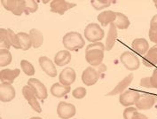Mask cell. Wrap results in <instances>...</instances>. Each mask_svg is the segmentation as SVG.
I'll return each instance as SVG.
<instances>
[{"label":"cell","mask_w":157,"mask_h":119,"mask_svg":"<svg viewBox=\"0 0 157 119\" xmlns=\"http://www.w3.org/2000/svg\"><path fill=\"white\" fill-rule=\"evenodd\" d=\"M20 73H21V69H19V68L2 69L0 72V80L2 82V84L12 85V84H13L14 80L17 77L20 76Z\"/></svg>","instance_id":"obj_15"},{"label":"cell","mask_w":157,"mask_h":119,"mask_svg":"<svg viewBox=\"0 0 157 119\" xmlns=\"http://www.w3.org/2000/svg\"><path fill=\"white\" fill-rule=\"evenodd\" d=\"M150 82H151L152 88L157 89V68L154 70L152 76L150 77Z\"/></svg>","instance_id":"obj_35"},{"label":"cell","mask_w":157,"mask_h":119,"mask_svg":"<svg viewBox=\"0 0 157 119\" xmlns=\"http://www.w3.org/2000/svg\"><path fill=\"white\" fill-rule=\"evenodd\" d=\"M143 63L147 67L157 65V44L149 48L148 52L143 58Z\"/></svg>","instance_id":"obj_21"},{"label":"cell","mask_w":157,"mask_h":119,"mask_svg":"<svg viewBox=\"0 0 157 119\" xmlns=\"http://www.w3.org/2000/svg\"><path fill=\"white\" fill-rule=\"evenodd\" d=\"M105 32L100 25L97 23H90L84 29V36L87 41L92 43L100 42L104 37Z\"/></svg>","instance_id":"obj_3"},{"label":"cell","mask_w":157,"mask_h":119,"mask_svg":"<svg viewBox=\"0 0 157 119\" xmlns=\"http://www.w3.org/2000/svg\"><path fill=\"white\" fill-rule=\"evenodd\" d=\"M71 53L67 50L58 52L54 56V63L59 67H63L71 61Z\"/></svg>","instance_id":"obj_22"},{"label":"cell","mask_w":157,"mask_h":119,"mask_svg":"<svg viewBox=\"0 0 157 119\" xmlns=\"http://www.w3.org/2000/svg\"><path fill=\"white\" fill-rule=\"evenodd\" d=\"M140 85L143 87H147V88H152L151 82H150V77L142 78L140 80Z\"/></svg>","instance_id":"obj_36"},{"label":"cell","mask_w":157,"mask_h":119,"mask_svg":"<svg viewBox=\"0 0 157 119\" xmlns=\"http://www.w3.org/2000/svg\"><path fill=\"white\" fill-rule=\"evenodd\" d=\"M86 94H87V91L84 87H77L75 90H73V92H72L73 97L77 99V100L83 99L86 96Z\"/></svg>","instance_id":"obj_33"},{"label":"cell","mask_w":157,"mask_h":119,"mask_svg":"<svg viewBox=\"0 0 157 119\" xmlns=\"http://www.w3.org/2000/svg\"><path fill=\"white\" fill-rule=\"evenodd\" d=\"M38 62L43 71H44L47 76L51 77H57L58 72L55 67V63L50 58H48L47 56H41L38 60Z\"/></svg>","instance_id":"obj_13"},{"label":"cell","mask_w":157,"mask_h":119,"mask_svg":"<svg viewBox=\"0 0 157 119\" xmlns=\"http://www.w3.org/2000/svg\"><path fill=\"white\" fill-rule=\"evenodd\" d=\"M13 56L7 49H0V66L6 67L12 62Z\"/></svg>","instance_id":"obj_28"},{"label":"cell","mask_w":157,"mask_h":119,"mask_svg":"<svg viewBox=\"0 0 157 119\" xmlns=\"http://www.w3.org/2000/svg\"><path fill=\"white\" fill-rule=\"evenodd\" d=\"M134 119H148V117H147L146 115H144V114H142V113L138 112V113L136 114V116H135Z\"/></svg>","instance_id":"obj_39"},{"label":"cell","mask_w":157,"mask_h":119,"mask_svg":"<svg viewBox=\"0 0 157 119\" xmlns=\"http://www.w3.org/2000/svg\"><path fill=\"white\" fill-rule=\"evenodd\" d=\"M117 29L114 23H111L109 26V30H108L107 40H106V44H105V49L107 51H111L112 48L114 47L116 40H117Z\"/></svg>","instance_id":"obj_20"},{"label":"cell","mask_w":157,"mask_h":119,"mask_svg":"<svg viewBox=\"0 0 157 119\" xmlns=\"http://www.w3.org/2000/svg\"><path fill=\"white\" fill-rule=\"evenodd\" d=\"M76 78V73L74 68H65L59 75V80L61 85L65 86H70L72 84H74Z\"/></svg>","instance_id":"obj_14"},{"label":"cell","mask_w":157,"mask_h":119,"mask_svg":"<svg viewBox=\"0 0 157 119\" xmlns=\"http://www.w3.org/2000/svg\"><path fill=\"white\" fill-rule=\"evenodd\" d=\"M0 45L1 49H7L9 50L12 46L10 39H9L8 31L6 29H0Z\"/></svg>","instance_id":"obj_27"},{"label":"cell","mask_w":157,"mask_h":119,"mask_svg":"<svg viewBox=\"0 0 157 119\" xmlns=\"http://www.w3.org/2000/svg\"><path fill=\"white\" fill-rule=\"evenodd\" d=\"M154 4H155V6L157 8V0H155V1H154Z\"/></svg>","instance_id":"obj_40"},{"label":"cell","mask_w":157,"mask_h":119,"mask_svg":"<svg viewBox=\"0 0 157 119\" xmlns=\"http://www.w3.org/2000/svg\"><path fill=\"white\" fill-rule=\"evenodd\" d=\"M149 38L150 41L153 43H155V44H157V31H154V30H150L149 29Z\"/></svg>","instance_id":"obj_38"},{"label":"cell","mask_w":157,"mask_h":119,"mask_svg":"<svg viewBox=\"0 0 157 119\" xmlns=\"http://www.w3.org/2000/svg\"><path fill=\"white\" fill-rule=\"evenodd\" d=\"M62 44L67 51H78L83 48L85 41L82 35L75 31L67 32L62 38Z\"/></svg>","instance_id":"obj_2"},{"label":"cell","mask_w":157,"mask_h":119,"mask_svg":"<svg viewBox=\"0 0 157 119\" xmlns=\"http://www.w3.org/2000/svg\"><path fill=\"white\" fill-rule=\"evenodd\" d=\"M21 67L22 71L29 77H32L36 73L34 66L27 60H21Z\"/></svg>","instance_id":"obj_29"},{"label":"cell","mask_w":157,"mask_h":119,"mask_svg":"<svg viewBox=\"0 0 157 119\" xmlns=\"http://www.w3.org/2000/svg\"><path fill=\"white\" fill-rule=\"evenodd\" d=\"M133 77H134L133 73H131L130 75H128L127 77H124V79L122 81H120L116 87L111 92H109L107 95H108V96H114V95L123 94L124 92H125L127 87L132 84V82L133 80Z\"/></svg>","instance_id":"obj_17"},{"label":"cell","mask_w":157,"mask_h":119,"mask_svg":"<svg viewBox=\"0 0 157 119\" xmlns=\"http://www.w3.org/2000/svg\"><path fill=\"white\" fill-rule=\"evenodd\" d=\"M140 93L135 90H127L119 96V102L126 108L135 105L140 97Z\"/></svg>","instance_id":"obj_12"},{"label":"cell","mask_w":157,"mask_h":119,"mask_svg":"<svg viewBox=\"0 0 157 119\" xmlns=\"http://www.w3.org/2000/svg\"><path fill=\"white\" fill-rule=\"evenodd\" d=\"M29 36L32 40V47L33 48H39L44 44V35L41 31L37 29H32L29 31Z\"/></svg>","instance_id":"obj_24"},{"label":"cell","mask_w":157,"mask_h":119,"mask_svg":"<svg viewBox=\"0 0 157 119\" xmlns=\"http://www.w3.org/2000/svg\"><path fill=\"white\" fill-rule=\"evenodd\" d=\"M76 113V109L72 103L60 102L57 107V114L60 119L72 118Z\"/></svg>","instance_id":"obj_9"},{"label":"cell","mask_w":157,"mask_h":119,"mask_svg":"<svg viewBox=\"0 0 157 119\" xmlns=\"http://www.w3.org/2000/svg\"><path fill=\"white\" fill-rule=\"evenodd\" d=\"M120 60L124 64V67L130 71L137 70L140 66V60L139 59V57L129 51L124 52L121 54Z\"/></svg>","instance_id":"obj_4"},{"label":"cell","mask_w":157,"mask_h":119,"mask_svg":"<svg viewBox=\"0 0 157 119\" xmlns=\"http://www.w3.org/2000/svg\"><path fill=\"white\" fill-rule=\"evenodd\" d=\"M71 91L70 86H65L60 83H55L51 87V94L56 98H62Z\"/></svg>","instance_id":"obj_23"},{"label":"cell","mask_w":157,"mask_h":119,"mask_svg":"<svg viewBox=\"0 0 157 119\" xmlns=\"http://www.w3.org/2000/svg\"><path fill=\"white\" fill-rule=\"evenodd\" d=\"M157 101V96L155 94L143 93L140 94V97L136 102V108L140 110H148L154 107Z\"/></svg>","instance_id":"obj_5"},{"label":"cell","mask_w":157,"mask_h":119,"mask_svg":"<svg viewBox=\"0 0 157 119\" xmlns=\"http://www.w3.org/2000/svg\"><path fill=\"white\" fill-rule=\"evenodd\" d=\"M138 113V109L134 107H128L124 111V119H134L136 114Z\"/></svg>","instance_id":"obj_34"},{"label":"cell","mask_w":157,"mask_h":119,"mask_svg":"<svg viewBox=\"0 0 157 119\" xmlns=\"http://www.w3.org/2000/svg\"><path fill=\"white\" fill-rule=\"evenodd\" d=\"M29 119H43L41 118V117H31V118Z\"/></svg>","instance_id":"obj_41"},{"label":"cell","mask_w":157,"mask_h":119,"mask_svg":"<svg viewBox=\"0 0 157 119\" xmlns=\"http://www.w3.org/2000/svg\"><path fill=\"white\" fill-rule=\"evenodd\" d=\"M111 4H112V1L110 0H91V5L92 6V7L98 11L108 8L111 6Z\"/></svg>","instance_id":"obj_30"},{"label":"cell","mask_w":157,"mask_h":119,"mask_svg":"<svg viewBox=\"0 0 157 119\" xmlns=\"http://www.w3.org/2000/svg\"><path fill=\"white\" fill-rule=\"evenodd\" d=\"M17 35L19 37L21 49H22L23 51H28L32 46V40L29 34L25 33V32H19Z\"/></svg>","instance_id":"obj_26"},{"label":"cell","mask_w":157,"mask_h":119,"mask_svg":"<svg viewBox=\"0 0 157 119\" xmlns=\"http://www.w3.org/2000/svg\"><path fill=\"white\" fill-rule=\"evenodd\" d=\"M150 30L157 31V14L153 16L150 21Z\"/></svg>","instance_id":"obj_37"},{"label":"cell","mask_w":157,"mask_h":119,"mask_svg":"<svg viewBox=\"0 0 157 119\" xmlns=\"http://www.w3.org/2000/svg\"><path fill=\"white\" fill-rule=\"evenodd\" d=\"M3 7L13 13V14L20 16L25 13V0H2Z\"/></svg>","instance_id":"obj_6"},{"label":"cell","mask_w":157,"mask_h":119,"mask_svg":"<svg viewBox=\"0 0 157 119\" xmlns=\"http://www.w3.org/2000/svg\"><path fill=\"white\" fill-rule=\"evenodd\" d=\"M105 44L101 42L92 43L87 45L85 50V60L91 67H99L104 59Z\"/></svg>","instance_id":"obj_1"},{"label":"cell","mask_w":157,"mask_h":119,"mask_svg":"<svg viewBox=\"0 0 157 119\" xmlns=\"http://www.w3.org/2000/svg\"><path fill=\"white\" fill-rule=\"evenodd\" d=\"M132 48L140 55H146L149 50V44L145 38H136L132 43Z\"/></svg>","instance_id":"obj_18"},{"label":"cell","mask_w":157,"mask_h":119,"mask_svg":"<svg viewBox=\"0 0 157 119\" xmlns=\"http://www.w3.org/2000/svg\"><path fill=\"white\" fill-rule=\"evenodd\" d=\"M38 9V4L35 0H25V13H33Z\"/></svg>","instance_id":"obj_31"},{"label":"cell","mask_w":157,"mask_h":119,"mask_svg":"<svg viewBox=\"0 0 157 119\" xmlns=\"http://www.w3.org/2000/svg\"><path fill=\"white\" fill-rule=\"evenodd\" d=\"M22 95L24 96L26 101L29 102V104L30 105V107L32 108L33 110L37 113H41L42 108L38 102V100H37L38 98L30 86L25 85L22 87Z\"/></svg>","instance_id":"obj_7"},{"label":"cell","mask_w":157,"mask_h":119,"mask_svg":"<svg viewBox=\"0 0 157 119\" xmlns=\"http://www.w3.org/2000/svg\"><path fill=\"white\" fill-rule=\"evenodd\" d=\"M51 12L53 13H58L60 15H63L67 10L75 7L76 4L69 3L65 0H53L51 2Z\"/></svg>","instance_id":"obj_11"},{"label":"cell","mask_w":157,"mask_h":119,"mask_svg":"<svg viewBox=\"0 0 157 119\" xmlns=\"http://www.w3.org/2000/svg\"><path fill=\"white\" fill-rule=\"evenodd\" d=\"M28 85L33 89L35 94L39 100L44 101L48 97L46 86L44 85L40 80L36 79V78H29L28 80Z\"/></svg>","instance_id":"obj_10"},{"label":"cell","mask_w":157,"mask_h":119,"mask_svg":"<svg viewBox=\"0 0 157 119\" xmlns=\"http://www.w3.org/2000/svg\"><path fill=\"white\" fill-rule=\"evenodd\" d=\"M100 77V72L94 67H88L83 70L82 74V81L86 86L94 85Z\"/></svg>","instance_id":"obj_8"},{"label":"cell","mask_w":157,"mask_h":119,"mask_svg":"<svg viewBox=\"0 0 157 119\" xmlns=\"http://www.w3.org/2000/svg\"><path fill=\"white\" fill-rule=\"evenodd\" d=\"M97 19H98L99 22H100V24L104 27L108 26V24L110 25L111 23H114L116 21V12H113L111 10L104 11L99 13Z\"/></svg>","instance_id":"obj_19"},{"label":"cell","mask_w":157,"mask_h":119,"mask_svg":"<svg viewBox=\"0 0 157 119\" xmlns=\"http://www.w3.org/2000/svg\"><path fill=\"white\" fill-rule=\"evenodd\" d=\"M114 24L116 27V29H127L131 25V21H130L129 18L127 17L125 14L116 12V20L114 22Z\"/></svg>","instance_id":"obj_25"},{"label":"cell","mask_w":157,"mask_h":119,"mask_svg":"<svg viewBox=\"0 0 157 119\" xmlns=\"http://www.w3.org/2000/svg\"><path fill=\"white\" fill-rule=\"evenodd\" d=\"M8 31V36L9 39H10V42L13 47H14L15 49H21V45H20V43H19V37H18V35L15 34L12 29H7Z\"/></svg>","instance_id":"obj_32"},{"label":"cell","mask_w":157,"mask_h":119,"mask_svg":"<svg viewBox=\"0 0 157 119\" xmlns=\"http://www.w3.org/2000/svg\"><path fill=\"white\" fill-rule=\"evenodd\" d=\"M16 95L14 87L12 85L1 84L0 85V101L2 102H12Z\"/></svg>","instance_id":"obj_16"}]
</instances>
